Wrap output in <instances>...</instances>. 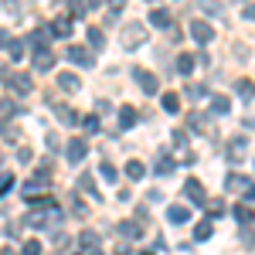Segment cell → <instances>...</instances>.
<instances>
[{"label":"cell","mask_w":255,"mask_h":255,"mask_svg":"<svg viewBox=\"0 0 255 255\" xmlns=\"http://www.w3.org/2000/svg\"><path fill=\"white\" fill-rule=\"evenodd\" d=\"M85 129H89V133H92V129H99V116H89V119H85Z\"/></svg>","instance_id":"obj_45"},{"label":"cell","mask_w":255,"mask_h":255,"mask_svg":"<svg viewBox=\"0 0 255 255\" xmlns=\"http://www.w3.org/2000/svg\"><path fill=\"white\" fill-rule=\"evenodd\" d=\"M228 109H232L228 96H211V116H225Z\"/></svg>","instance_id":"obj_20"},{"label":"cell","mask_w":255,"mask_h":255,"mask_svg":"<svg viewBox=\"0 0 255 255\" xmlns=\"http://www.w3.org/2000/svg\"><path fill=\"white\" fill-rule=\"evenodd\" d=\"M211 235H215V225H211V221H197L194 225V238L197 242H208Z\"/></svg>","instance_id":"obj_22"},{"label":"cell","mask_w":255,"mask_h":255,"mask_svg":"<svg viewBox=\"0 0 255 255\" xmlns=\"http://www.w3.org/2000/svg\"><path fill=\"white\" fill-rule=\"evenodd\" d=\"M10 187H14V177L7 174V177H3V180H0V194H7V191H10Z\"/></svg>","instance_id":"obj_42"},{"label":"cell","mask_w":255,"mask_h":255,"mask_svg":"<svg viewBox=\"0 0 255 255\" xmlns=\"http://www.w3.org/2000/svg\"><path fill=\"white\" fill-rule=\"evenodd\" d=\"M143 174H146V167H143L139 160H129V163H126V177H129V180H143Z\"/></svg>","instance_id":"obj_24"},{"label":"cell","mask_w":255,"mask_h":255,"mask_svg":"<svg viewBox=\"0 0 255 255\" xmlns=\"http://www.w3.org/2000/svg\"><path fill=\"white\" fill-rule=\"evenodd\" d=\"M116 232H119L123 238H139V235H143V225H133V221H119Z\"/></svg>","instance_id":"obj_19"},{"label":"cell","mask_w":255,"mask_h":255,"mask_svg":"<svg viewBox=\"0 0 255 255\" xmlns=\"http://www.w3.org/2000/svg\"><path fill=\"white\" fill-rule=\"evenodd\" d=\"M7 55H10V61L24 58V41H20V38H10V41H7Z\"/></svg>","instance_id":"obj_23"},{"label":"cell","mask_w":255,"mask_h":255,"mask_svg":"<svg viewBox=\"0 0 255 255\" xmlns=\"http://www.w3.org/2000/svg\"><path fill=\"white\" fill-rule=\"evenodd\" d=\"M187 96H191V99H204V96H208V89H204L201 82H191V85H187Z\"/></svg>","instance_id":"obj_35"},{"label":"cell","mask_w":255,"mask_h":255,"mask_svg":"<svg viewBox=\"0 0 255 255\" xmlns=\"http://www.w3.org/2000/svg\"><path fill=\"white\" fill-rule=\"evenodd\" d=\"M133 82H139V89L146 92V96H153L160 89V79L153 75V72H146V68H133Z\"/></svg>","instance_id":"obj_2"},{"label":"cell","mask_w":255,"mask_h":255,"mask_svg":"<svg viewBox=\"0 0 255 255\" xmlns=\"http://www.w3.org/2000/svg\"><path fill=\"white\" fill-rule=\"evenodd\" d=\"M191 38H194L197 44H208V41L215 38V27H211L208 20H191Z\"/></svg>","instance_id":"obj_6"},{"label":"cell","mask_w":255,"mask_h":255,"mask_svg":"<svg viewBox=\"0 0 255 255\" xmlns=\"http://www.w3.org/2000/svg\"><path fill=\"white\" fill-rule=\"evenodd\" d=\"M44 41H48V27H38L34 34H31V44H38V51L44 48Z\"/></svg>","instance_id":"obj_39"},{"label":"cell","mask_w":255,"mask_h":255,"mask_svg":"<svg viewBox=\"0 0 255 255\" xmlns=\"http://www.w3.org/2000/svg\"><path fill=\"white\" fill-rule=\"evenodd\" d=\"M225 187H228V191H245V201L252 204V180H249V177H242V174H232L228 180H225Z\"/></svg>","instance_id":"obj_7"},{"label":"cell","mask_w":255,"mask_h":255,"mask_svg":"<svg viewBox=\"0 0 255 255\" xmlns=\"http://www.w3.org/2000/svg\"><path fill=\"white\" fill-rule=\"evenodd\" d=\"M68 61H72V65H82V68H92V65H96L92 51L82 48V44H72V48H68Z\"/></svg>","instance_id":"obj_5"},{"label":"cell","mask_w":255,"mask_h":255,"mask_svg":"<svg viewBox=\"0 0 255 255\" xmlns=\"http://www.w3.org/2000/svg\"><path fill=\"white\" fill-rule=\"evenodd\" d=\"M235 218L245 225V228H249V225H252V204H249V201H245V204H238V208H235Z\"/></svg>","instance_id":"obj_27"},{"label":"cell","mask_w":255,"mask_h":255,"mask_svg":"<svg viewBox=\"0 0 255 255\" xmlns=\"http://www.w3.org/2000/svg\"><path fill=\"white\" fill-rule=\"evenodd\" d=\"M160 102H163V109H167V113H177V109H180V96H177V92H163Z\"/></svg>","instance_id":"obj_28"},{"label":"cell","mask_w":255,"mask_h":255,"mask_svg":"<svg viewBox=\"0 0 255 255\" xmlns=\"http://www.w3.org/2000/svg\"><path fill=\"white\" fill-rule=\"evenodd\" d=\"M79 187L85 191V194L99 197V191H96V180H92V174H79Z\"/></svg>","instance_id":"obj_29"},{"label":"cell","mask_w":255,"mask_h":255,"mask_svg":"<svg viewBox=\"0 0 255 255\" xmlns=\"http://www.w3.org/2000/svg\"><path fill=\"white\" fill-rule=\"evenodd\" d=\"M99 177H102V180H106V184H116V180H119L116 167H113V163H109V160H102V163H99Z\"/></svg>","instance_id":"obj_21"},{"label":"cell","mask_w":255,"mask_h":255,"mask_svg":"<svg viewBox=\"0 0 255 255\" xmlns=\"http://www.w3.org/2000/svg\"><path fill=\"white\" fill-rule=\"evenodd\" d=\"M51 34H55V38H68V34H72V17H68V14L55 17L51 20Z\"/></svg>","instance_id":"obj_12"},{"label":"cell","mask_w":255,"mask_h":255,"mask_svg":"<svg viewBox=\"0 0 255 255\" xmlns=\"http://www.w3.org/2000/svg\"><path fill=\"white\" fill-rule=\"evenodd\" d=\"M184 194H187V201H191V204H208V197H204V187H201V180H194V177L184 184Z\"/></svg>","instance_id":"obj_8"},{"label":"cell","mask_w":255,"mask_h":255,"mask_svg":"<svg viewBox=\"0 0 255 255\" xmlns=\"http://www.w3.org/2000/svg\"><path fill=\"white\" fill-rule=\"evenodd\" d=\"M143 41H146V31H143V24H136V20H133V24L123 31V44H126V48H139Z\"/></svg>","instance_id":"obj_4"},{"label":"cell","mask_w":255,"mask_h":255,"mask_svg":"<svg viewBox=\"0 0 255 255\" xmlns=\"http://www.w3.org/2000/svg\"><path fill=\"white\" fill-rule=\"evenodd\" d=\"M79 85H82L79 75H72V72H61V75H58V89H61V92H75Z\"/></svg>","instance_id":"obj_17"},{"label":"cell","mask_w":255,"mask_h":255,"mask_svg":"<svg viewBox=\"0 0 255 255\" xmlns=\"http://www.w3.org/2000/svg\"><path fill=\"white\" fill-rule=\"evenodd\" d=\"M51 65H55V55H51L48 48H41V51H34V68H38V72H48Z\"/></svg>","instance_id":"obj_16"},{"label":"cell","mask_w":255,"mask_h":255,"mask_svg":"<svg viewBox=\"0 0 255 255\" xmlns=\"http://www.w3.org/2000/svg\"><path fill=\"white\" fill-rule=\"evenodd\" d=\"M174 143H177V146H184V143H187V133H184V129H174Z\"/></svg>","instance_id":"obj_44"},{"label":"cell","mask_w":255,"mask_h":255,"mask_svg":"<svg viewBox=\"0 0 255 255\" xmlns=\"http://www.w3.org/2000/svg\"><path fill=\"white\" fill-rule=\"evenodd\" d=\"M3 79H10V65H7V61H0V82Z\"/></svg>","instance_id":"obj_46"},{"label":"cell","mask_w":255,"mask_h":255,"mask_svg":"<svg viewBox=\"0 0 255 255\" xmlns=\"http://www.w3.org/2000/svg\"><path fill=\"white\" fill-rule=\"evenodd\" d=\"M136 123H139V109H133V106H123L119 109V129H129Z\"/></svg>","instance_id":"obj_11"},{"label":"cell","mask_w":255,"mask_h":255,"mask_svg":"<svg viewBox=\"0 0 255 255\" xmlns=\"http://www.w3.org/2000/svg\"><path fill=\"white\" fill-rule=\"evenodd\" d=\"M139 255H157V252H153V249H143V252H139Z\"/></svg>","instance_id":"obj_50"},{"label":"cell","mask_w":255,"mask_h":255,"mask_svg":"<svg viewBox=\"0 0 255 255\" xmlns=\"http://www.w3.org/2000/svg\"><path fill=\"white\" fill-rule=\"evenodd\" d=\"M235 92L245 99V102H249V99H252V79H242V82L235 85Z\"/></svg>","instance_id":"obj_32"},{"label":"cell","mask_w":255,"mask_h":255,"mask_svg":"<svg viewBox=\"0 0 255 255\" xmlns=\"http://www.w3.org/2000/svg\"><path fill=\"white\" fill-rule=\"evenodd\" d=\"M41 249H44V245H41L38 238H27V242H24V249H20V252H24V255H41Z\"/></svg>","instance_id":"obj_33"},{"label":"cell","mask_w":255,"mask_h":255,"mask_svg":"<svg viewBox=\"0 0 255 255\" xmlns=\"http://www.w3.org/2000/svg\"><path fill=\"white\" fill-rule=\"evenodd\" d=\"M174 167H177V163L170 157H157V167H153V170H157L160 177H167V174H174Z\"/></svg>","instance_id":"obj_30"},{"label":"cell","mask_w":255,"mask_h":255,"mask_svg":"<svg viewBox=\"0 0 255 255\" xmlns=\"http://www.w3.org/2000/svg\"><path fill=\"white\" fill-rule=\"evenodd\" d=\"M150 20H153L157 27H167V31L174 27V17H170V10H163V7H153V10H150Z\"/></svg>","instance_id":"obj_14"},{"label":"cell","mask_w":255,"mask_h":255,"mask_svg":"<svg viewBox=\"0 0 255 255\" xmlns=\"http://www.w3.org/2000/svg\"><path fill=\"white\" fill-rule=\"evenodd\" d=\"M55 116H58L61 126H75V123H79V113H75L72 106H58V109H55Z\"/></svg>","instance_id":"obj_15"},{"label":"cell","mask_w":255,"mask_h":255,"mask_svg":"<svg viewBox=\"0 0 255 255\" xmlns=\"http://www.w3.org/2000/svg\"><path fill=\"white\" fill-rule=\"evenodd\" d=\"M208 215H211V218L225 215V201H211V204H208Z\"/></svg>","instance_id":"obj_40"},{"label":"cell","mask_w":255,"mask_h":255,"mask_svg":"<svg viewBox=\"0 0 255 255\" xmlns=\"http://www.w3.org/2000/svg\"><path fill=\"white\" fill-rule=\"evenodd\" d=\"M79 245H85V249H96V245H99V235H96V232H82V235H79Z\"/></svg>","instance_id":"obj_34"},{"label":"cell","mask_w":255,"mask_h":255,"mask_svg":"<svg viewBox=\"0 0 255 255\" xmlns=\"http://www.w3.org/2000/svg\"><path fill=\"white\" fill-rule=\"evenodd\" d=\"M7 41H10V34H7V31L0 27V48H7Z\"/></svg>","instance_id":"obj_47"},{"label":"cell","mask_w":255,"mask_h":255,"mask_svg":"<svg viewBox=\"0 0 255 255\" xmlns=\"http://www.w3.org/2000/svg\"><path fill=\"white\" fill-rule=\"evenodd\" d=\"M0 133H3V136L10 139V143H17V136H20V129L14 126V123H10V119H3V126H0Z\"/></svg>","instance_id":"obj_31"},{"label":"cell","mask_w":255,"mask_h":255,"mask_svg":"<svg viewBox=\"0 0 255 255\" xmlns=\"http://www.w3.org/2000/svg\"><path fill=\"white\" fill-rule=\"evenodd\" d=\"M58 221H61V211L55 204H51L48 211H31V215H27V225H31V228H48V225H58Z\"/></svg>","instance_id":"obj_1"},{"label":"cell","mask_w":255,"mask_h":255,"mask_svg":"<svg viewBox=\"0 0 255 255\" xmlns=\"http://www.w3.org/2000/svg\"><path fill=\"white\" fill-rule=\"evenodd\" d=\"M10 89H14V92H24V96H27V92H31V89H34V82H31V75H24V72H17V75H10Z\"/></svg>","instance_id":"obj_13"},{"label":"cell","mask_w":255,"mask_h":255,"mask_svg":"<svg viewBox=\"0 0 255 255\" xmlns=\"http://www.w3.org/2000/svg\"><path fill=\"white\" fill-rule=\"evenodd\" d=\"M48 150H51V153H58V150H61V139L58 136H48Z\"/></svg>","instance_id":"obj_43"},{"label":"cell","mask_w":255,"mask_h":255,"mask_svg":"<svg viewBox=\"0 0 255 255\" xmlns=\"http://www.w3.org/2000/svg\"><path fill=\"white\" fill-rule=\"evenodd\" d=\"M0 255H20L17 249H0Z\"/></svg>","instance_id":"obj_49"},{"label":"cell","mask_w":255,"mask_h":255,"mask_svg":"<svg viewBox=\"0 0 255 255\" xmlns=\"http://www.w3.org/2000/svg\"><path fill=\"white\" fill-rule=\"evenodd\" d=\"M14 113H17V106H14L10 99H0V116H3V119H10Z\"/></svg>","instance_id":"obj_37"},{"label":"cell","mask_w":255,"mask_h":255,"mask_svg":"<svg viewBox=\"0 0 255 255\" xmlns=\"http://www.w3.org/2000/svg\"><path fill=\"white\" fill-rule=\"evenodd\" d=\"M72 211H75L79 218H89V204H85V201H79V194H75V197H72Z\"/></svg>","instance_id":"obj_36"},{"label":"cell","mask_w":255,"mask_h":255,"mask_svg":"<svg viewBox=\"0 0 255 255\" xmlns=\"http://www.w3.org/2000/svg\"><path fill=\"white\" fill-rule=\"evenodd\" d=\"M92 255H106V252H99V249H92Z\"/></svg>","instance_id":"obj_51"},{"label":"cell","mask_w":255,"mask_h":255,"mask_svg":"<svg viewBox=\"0 0 255 255\" xmlns=\"http://www.w3.org/2000/svg\"><path fill=\"white\" fill-rule=\"evenodd\" d=\"M194 55H180V58H177V72H180V75H191V72H194Z\"/></svg>","instance_id":"obj_26"},{"label":"cell","mask_w":255,"mask_h":255,"mask_svg":"<svg viewBox=\"0 0 255 255\" xmlns=\"http://www.w3.org/2000/svg\"><path fill=\"white\" fill-rule=\"evenodd\" d=\"M65 157H68V163H75V167H79L82 160L89 157V139H72V143H68V150H65Z\"/></svg>","instance_id":"obj_3"},{"label":"cell","mask_w":255,"mask_h":255,"mask_svg":"<svg viewBox=\"0 0 255 255\" xmlns=\"http://www.w3.org/2000/svg\"><path fill=\"white\" fill-rule=\"evenodd\" d=\"M89 14V3H68V17H85Z\"/></svg>","instance_id":"obj_38"},{"label":"cell","mask_w":255,"mask_h":255,"mask_svg":"<svg viewBox=\"0 0 255 255\" xmlns=\"http://www.w3.org/2000/svg\"><path fill=\"white\" fill-rule=\"evenodd\" d=\"M89 44H92L96 51L106 48V34H102V27H89Z\"/></svg>","instance_id":"obj_25"},{"label":"cell","mask_w":255,"mask_h":255,"mask_svg":"<svg viewBox=\"0 0 255 255\" xmlns=\"http://www.w3.org/2000/svg\"><path fill=\"white\" fill-rule=\"evenodd\" d=\"M245 153H249V139H232V143H228V160H232V163H242V160H245Z\"/></svg>","instance_id":"obj_9"},{"label":"cell","mask_w":255,"mask_h":255,"mask_svg":"<svg viewBox=\"0 0 255 255\" xmlns=\"http://www.w3.org/2000/svg\"><path fill=\"white\" fill-rule=\"evenodd\" d=\"M116 255H133V249H129V245H119V249H116Z\"/></svg>","instance_id":"obj_48"},{"label":"cell","mask_w":255,"mask_h":255,"mask_svg":"<svg viewBox=\"0 0 255 255\" xmlns=\"http://www.w3.org/2000/svg\"><path fill=\"white\" fill-rule=\"evenodd\" d=\"M17 160H20V163H31V160H34L31 146H17Z\"/></svg>","instance_id":"obj_41"},{"label":"cell","mask_w":255,"mask_h":255,"mask_svg":"<svg viewBox=\"0 0 255 255\" xmlns=\"http://www.w3.org/2000/svg\"><path fill=\"white\" fill-rule=\"evenodd\" d=\"M167 221H170V225L191 221V208H187V204H170V208H167Z\"/></svg>","instance_id":"obj_10"},{"label":"cell","mask_w":255,"mask_h":255,"mask_svg":"<svg viewBox=\"0 0 255 255\" xmlns=\"http://www.w3.org/2000/svg\"><path fill=\"white\" fill-rule=\"evenodd\" d=\"M187 123H191V129H197V133H211V123H208V116H204V113H191V116H187Z\"/></svg>","instance_id":"obj_18"}]
</instances>
